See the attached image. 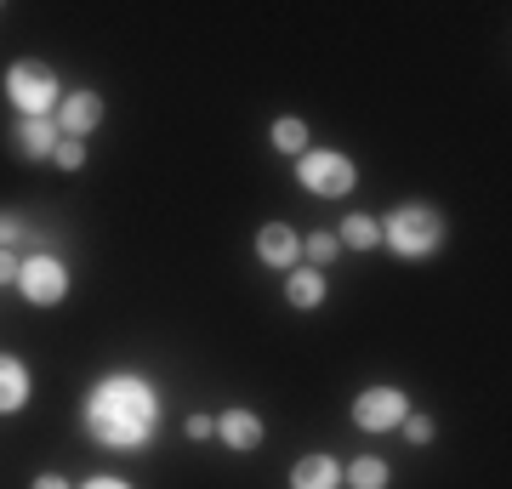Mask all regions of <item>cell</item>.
Masks as SVG:
<instances>
[{"label": "cell", "instance_id": "9c48e42d", "mask_svg": "<svg viewBox=\"0 0 512 489\" xmlns=\"http://www.w3.org/2000/svg\"><path fill=\"white\" fill-rule=\"evenodd\" d=\"M23 404H29V364L0 353V416H18Z\"/></svg>", "mask_w": 512, "mask_h": 489}, {"label": "cell", "instance_id": "8fae6325", "mask_svg": "<svg viewBox=\"0 0 512 489\" xmlns=\"http://www.w3.org/2000/svg\"><path fill=\"white\" fill-rule=\"evenodd\" d=\"M342 484V467L330 455H302L291 467V489H336Z\"/></svg>", "mask_w": 512, "mask_h": 489}, {"label": "cell", "instance_id": "9a60e30c", "mask_svg": "<svg viewBox=\"0 0 512 489\" xmlns=\"http://www.w3.org/2000/svg\"><path fill=\"white\" fill-rule=\"evenodd\" d=\"M342 245H353V251H370V245H382V222L370 217H342Z\"/></svg>", "mask_w": 512, "mask_h": 489}, {"label": "cell", "instance_id": "5b68a950", "mask_svg": "<svg viewBox=\"0 0 512 489\" xmlns=\"http://www.w3.org/2000/svg\"><path fill=\"white\" fill-rule=\"evenodd\" d=\"M18 290H23V302H29V308H57V302L69 296V268H63V262H57L52 251L23 256Z\"/></svg>", "mask_w": 512, "mask_h": 489}, {"label": "cell", "instance_id": "7c38bea8", "mask_svg": "<svg viewBox=\"0 0 512 489\" xmlns=\"http://www.w3.org/2000/svg\"><path fill=\"white\" fill-rule=\"evenodd\" d=\"M52 148H57L52 120H18V154L23 160H52Z\"/></svg>", "mask_w": 512, "mask_h": 489}, {"label": "cell", "instance_id": "44dd1931", "mask_svg": "<svg viewBox=\"0 0 512 489\" xmlns=\"http://www.w3.org/2000/svg\"><path fill=\"white\" fill-rule=\"evenodd\" d=\"M18 268H23L18 256H12V251H0V285H18Z\"/></svg>", "mask_w": 512, "mask_h": 489}, {"label": "cell", "instance_id": "ac0fdd59", "mask_svg": "<svg viewBox=\"0 0 512 489\" xmlns=\"http://www.w3.org/2000/svg\"><path fill=\"white\" fill-rule=\"evenodd\" d=\"M52 160L63 165V171H80V165H86V143H74V137H57Z\"/></svg>", "mask_w": 512, "mask_h": 489}, {"label": "cell", "instance_id": "52a82bcc", "mask_svg": "<svg viewBox=\"0 0 512 489\" xmlns=\"http://www.w3.org/2000/svg\"><path fill=\"white\" fill-rule=\"evenodd\" d=\"M97 120H103V97L97 91H63V103L52 114L57 137H74V143H86L97 131Z\"/></svg>", "mask_w": 512, "mask_h": 489}, {"label": "cell", "instance_id": "603a6c76", "mask_svg": "<svg viewBox=\"0 0 512 489\" xmlns=\"http://www.w3.org/2000/svg\"><path fill=\"white\" fill-rule=\"evenodd\" d=\"M80 489H131L126 478H92V484H80Z\"/></svg>", "mask_w": 512, "mask_h": 489}, {"label": "cell", "instance_id": "ba28073f", "mask_svg": "<svg viewBox=\"0 0 512 489\" xmlns=\"http://www.w3.org/2000/svg\"><path fill=\"white\" fill-rule=\"evenodd\" d=\"M256 256L274 262V268H291V262H302V239H296L285 222H268V228L256 234Z\"/></svg>", "mask_w": 512, "mask_h": 489}, {"label": "cell", "instance_id": "e0dca14e", "mask_svg": "<svg viewBox=\"0 0 512 489\" xmlns=\"http://www.w3.org/2000/svg\"><path fill=\"white\" fill-rule=\"evenodd\" d=\"M336 251H342L336 234H308L302 239V256H308V262H336Z\"/></svg>", "mask_w": 512, "mask_h": 489}, {"label": "cell", "instance_id": "277c9868", "mask_svg": "<svg viewBox=\"0 0 512 489\" xmlns=\"http://www.w3.org/2000/svg\"><path fill=\"white\" fill-rule=\"evenodd\" d=\"M296 177H302V188L319 194V200H342V194H353V182H359V165H353L348 154H336V148H308V154L296 160Z\"/></svg>", "mask_w": 512, "mask_h": 489}, {"label": "cell", "instance_id": "3957f363", "mask_svg": "<svg viewBox=\"0 0 512 489\" xmlns=\"http://www.w3.org/2000/svg\"><path fill=\"white\" fill-rule=\"evenodd\" d=\"M6 97H12V109H23V120H52L57 103H63V86L46 63L23 57V63L6 69Z\"/></svg>", "mask_w": 512, "mask_h": 489}, {"label": "cell", "instance_id": "7402d4cb", "mask_svg": "<svg viewBox=\"0 0 512 489\" xmlns=\"http://www.w3.org/2000/svg\"><path fill=\"white\" fill-rule=\"evenodd\" d=\"M217 433V421L211 416H188V438H211Z\"/></svg>", "mask_w": 512, "mask_h": 489}, {"label": "cell", "instance_id": "4fadbf2b", "mask_svg": "<svg viewBox=\"0 0 512 489\" xmlns=\"http://www.w3.org/2000/svg\"><path fill=\"white\" fill-rule=\"evenodd\" d=\"M285 296H291V308H319V302H325V273L319 268H296L291 279H285Z\"/></svg>", "mask_w": 512, "mask_h": 489}, {"label": "cell", "instance_id": "8992f818", "mask_svg": "<svg viewBox=\"0 0 512 489\" xmlns=\"http://www.w3.org/2000/svg\"><path fill=\"white\" fill-rule=\"evenodd\" d=\"M404 416H410V399H404L399 387H370V393H359V404H353V421H359L365 433H393Z\"/></svg>", "mask_w": 512, "mask_h": 489}, {"label": "cell", "instance_id": "2e32d148", "mask_svg": "<svg viewBox=\"0 0 512 489\" xmlns=\"http://www.w3.org/2000/svg\"><path fill=\"white\" fill-rule=\"evenodd\" d=\"M387 478H393V472H387V461H376V455H359V461L348 467L353 489H387Z\"/></svg>", "mask_w": 512, "mask_h": 489}, {"label": "cell", "instance_id": "d6986e66", "mask_svg": "<svg viewBox=\"0 0 512 489\" xmlns=\"http://www.w3.org/2000/svg\"><path fill=\"white\" fill-rule=\"evenodd\" d=\"M399 427L410 433V444H433V421H427V416H404Z\"/></svg>", "mask_w": 512, "mask_h": 489}, {"label": "cell", "instance_id": "6da1fadb", "mask_svg": "<svg viewBox=\"0 0 512 489\" xmlns=\"http://www.w3.org/2000/svg\"><path fill=\"white\" fill-rule=\"evenodd\" d=\"M160 421V399L143 376H103L86 404V427L103 450H143Z\"/></svg>", "mask_w": 512, "mask_h": 489}, {"label": "cell", "instance_id": "30bf717a", "mask_svg": "<svg viewBox=\"0 0 512 489\" xmlns=\"http://www.w3.org/2000/svg\"><path fill=\"white\" fill-rule=\"evenodd\" d=\"M217 438L228 444V450H256V444H262V416L228 410V416H217Z\"/></svg>", "mask_w": 512, "mask_h": 489}, {"label": "cell", "instance_id": "5bb4252c", "mask_svg": "<svg viewBox=\"0 0 512 489\" xmlns=\"http://www.w3.org/2000/svg\"><path fill=\"white\" fill-rule=\"evenodd\" d=\"M274 148H279V154H296V160H302V154H308V126H302L296 114L274 120Z\"/></svg>", "mask_w": 512, "mask_h": 489}, {"label": "cell", "instance_id": "cb8c5ba5", "mask_svg": "<svg viewBox=\"0 0 512 489\" xmlns=\"http://www.w3.org/2000/svg\"><path fill=\"white\" fill-rule=\"evenodd\" d=\"M35 489H69V484H63L57 472H40V478H35Z\"/></svg>", "mask_w": 512, "mask_h": 489}, {"label": "cell", "instance_id": "ffe728a7", "mask_svg": "<svg viewBox=\"0 0 512 489\" xmlns=\"http://www.w3.org/2000/svg\"><path fill=\"white\" fill-rule=\"evenodd\" d=\"M18 239H23V222H18V217H6V211H0V251H12Z\"/></svg>", "mask_w": 512, "mask_h": 489}, {"label": "cell", "instance_id": "7a4b0ae2", "mask_svg": "<svg viewBox=\"0 0 512 489\" xmlns=\"http://www.w3.org/2000/svg\"><path fill=\"white\" fill-rule=\"evenodd\" d=\"M382 239L404 256V262H421V256H433L444 245V217L433 205H399V211L387 217Z\"/></svg>", "mask_w": 512, "mask_h": 489}]
</instances>
